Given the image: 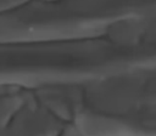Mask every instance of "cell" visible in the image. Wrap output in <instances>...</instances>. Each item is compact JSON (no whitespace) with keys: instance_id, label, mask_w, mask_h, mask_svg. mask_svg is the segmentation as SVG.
I'll return each instance as SVG.
<instances>
[{"instance_id":"obj_1","label":"cell","mask_w":156,"mask_h":136,"mask_svg":"<svg viewBox=\"0 0 156 136\" xmlns=\"http://www.w3.org/2000/svg\"><path fill=\"white\" fill-rule=\"evenodd\" d=\"M150 68H156V38L147 34L0 41V86L83 85Z\"/></svg>"},{"instance_id":"obj_2","label":"cell","mask_w":156,"mask_h":136,"mask_svg":"<svg viewBox=\"0 0 156 136\" xmlns=\"http://www.w3.org/2000/svg\"><path fill=\"white\" fill-rule=\"evenodd\" d=\"M29 0H0V12H5L12 10Z\"/></svg>"}]
</instances>
